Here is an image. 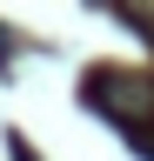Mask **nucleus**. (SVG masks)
Listing matches in <instances>:
<instances>
[{
  "instance_id": "3",
  "label": "nucleus",
  "mask_w": 154,
  "mask_h": 161,
  "mask_svg": "<svg viewBox=\"0 0 154 161\" xmlns=\"http://www.w3.org/2000/svg\"><path fill=\"white\" fill-rule=\"evenodd\" d=\"M7 60H13V47H7V34H0V67H7Z\"/></svg>"
},
{
  "instance_id": "2",
  "label": "nucleus",
  "mask_w": 154,
  "mask_h": 161,
  "mask_svg": "<svg viewBox=\"0 0 154 161\" xmlns=\"http://www.w3.org/2000/svg\"><path fill=\"white\" fill-rule=\"evenodd\" d=\"M114 20H127V27H141V40H154V14H141V7H114Z\"/></svg>"
},
{
  "instance_id": "1",
  "label": "nucleus",
  "mask_w": 154,
  "mask_h": 161,
  "mask_svg": "<svg viewBox=\"0 0 154 161\" xmlns=\"http://www.w3.org/2000/svg\"><path fill=\"white\" fill-rule=\"evenodd\" d=\"M81 101H87L94 114L121 121L134 141H154V80L147 74H134V67H87Z\"/></svg>"
}]
</instances>
